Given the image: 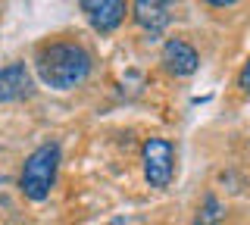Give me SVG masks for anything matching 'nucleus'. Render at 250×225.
Here are the masks:
<instances>
[{"label":"nucleus","instance_id":"nucleus-1","mask_svg":"<svg viewBox=\"0 0 250 225\" xmlns=\"http://www.w3.org/2000/svg\"><path fill=\"white\" fill-rule=\"evenodd\" d=\"M91 53L75 41H50L38 50L35 57V72L41 84L53 91H72L91 75Z\"/></svg>","mask_w":250,"mask_h":225},{"label":"nucleus","instance_id":"nucleus-2","mask_svg":"<svg viewBox=\"0 0 250 225\" xmlns=\"http://www.w3.org/2000/svg\"><path fill=\"white\" fill-rule=\"evenodd\" d=\"M60 144L57 141H47L41 147L25 157V166H22V175H19V191L25 194L28 200L41 204V200L50 197V188L57 182V172H60Z\"/></svg>","mask_w":250,"mask_h":225},{"label":"nucleus","instance_id":"nucleus-3","mask_svg":"<svg viewBox=\"0 0 250 225\" xmlns=\"http://www.w3.org/2000/svg\"><path fill=\"white\" fill-rule=\"evenodd\" d=\"M141 163H144V178L150 188H169L175 172V150L166 138H147L141 147Z\"/></svg>","mask_w":250,"mask_h":225},{"label":"nucleus","instance_id":"nucleus-4","mask_svg":"<svg viewBox=\"0 0 250 225\" xmlns=\"http://www.w3.org/2000/svg\"><path fill=\"white\" fill-rule=\"evenodd\" d=\"M82 13L88 16L94 32L109 35L122 25L125 13H128V3H122V0H82Z\"/></svg>","mask_w":250,"mask_h":225},{"label":"nucleus","instance_id":"nucleus-5","mask_svg":"<svg viewBox=\"0 0 250 225\" xmlns=\"http://www.w3.org/2000/svg\"><path fill=\"white\" fill-rule=\"evenodd\" d=\"M163 66L166 72H172L175 79H185V75H194L200 66V57L185 38H169L163 44Z\"/></svg>","mask_w":250,"mask_h":225},{"label":"nucleus","instance_id":"nucleus-6","mask_svg":"<svg viewBox=\"0 0 250 225\" xmlns=\"http://www.w3.org/2000/svg\"><path fill=\"white\" fill-rule=\"evenodd\" d=\"M128 10H131V16H135L138 25L150 35H160L172 22V6L163 3V0H135Z\"/></svg>","mask_w":250,"mask_h":225},{"label":"nucleus","instance_id":"nucleus-7","mask_svg":"<svg viewBox=\"0 0 250 225\" xmlns=\"http://www.w3.org/2000/svg\"><path fill=\"white\" fill-rule=\"evenodd\" d=\"M31 94V72L25 63H10L0 69V103H13Z\"/></svg>","mask_w":250,"mask_h":225},{"label":"nucleus","instance_id":"nucleus-8","mask_svg":"<svg viewBox=\"0 0 250 225\" xmlns=\"http://www.w3.org/2000/svg\"><path fill=\"white\" fill-rule=\"evenodd\" d=\"M222 219H225V204L219 197H213V194H207V197H203V206L197 209L194 225H219Z\"/></svg>","mask_w":250,"mask_h":225},{"label":"nucleus","instance_id":"nucleus-9","mask_svg":"<svg viewBox=\"0 0 250 225\" xmlns=\"http://www.w3.org/2000/svg\"><path fill=\"white\" fill-rule=\"evenodd\" d=\"M238 88L244 91V94H250V60L244 63V69H241V75H238Z\"/></svg>","mask_w":250,"mask_h":225},{"label":"nucleus","instance_id":"nucleus-10","mask_svg":"<svg viewBox=\"0 0 250 225\" xmlns=\"http://www.w3.org/2000/svg\"><path fill=\"white\" fill-rule=\"evenodd\" d=\"M109 225H131V222H125V219H113Z\"/></svg>","mask_w":250,"mask_h":225}]
</instances>
